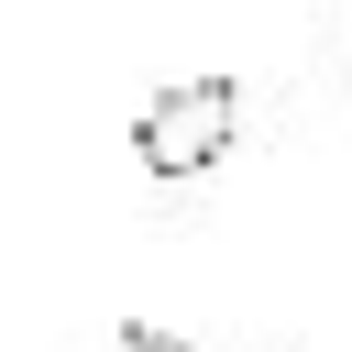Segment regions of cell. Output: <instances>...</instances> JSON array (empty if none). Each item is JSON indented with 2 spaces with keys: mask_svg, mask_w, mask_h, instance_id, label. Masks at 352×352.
I'll use <instances>...</instances> for the list:
<instances>
[{
  "mask_svg": "<svg viewBox=\"0 0 352 352\" xmlns=\"http://www.w3.org/2000/svg\"><path fill=\"white\" fill-rule=\"evenodd\" d=\"M231 132H242V88L231 77H176L165 99H143L132 154H143V176H209L231 154Z\"/></svg>",
  "mask_w": 352,
  "mask_h": 352,
  "instance_id": "cell-1",
  "label": "cell"
},
{
  "mask_svg": "<svg viewBox=\"0 0 352 352\" xmlns=\"http://www.w3.org/2000/svg\"><path fill=\"white\" fill-rule=\"evenodd\" d=\"M121 341H132V352H198V341H165V330H143V319H132Z\"/></svg>",
  "mask_w": 352,
  "mask_h": 352,
  "instance_id": "cell-2",
  "label": "cell"
}]
</instances>
